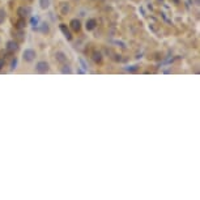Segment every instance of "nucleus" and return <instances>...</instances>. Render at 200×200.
<instances>
[{
	"label": "nucleus",
	"instance_id": "obj_2",
	"mask_svg": "<svg viewBox=\"0 0 200 200\" xmlns=\"http://www.w3.org/2000/svg\"><path fill=\"white\" fill-rule=\"evenodd\" d=\"M49 69V64L45 62H39L37 64V71H39V72H46V71Z\"/></svg>",
	"mask_w": 200,
	"mask_h": 200
},
{
	"label": "nucleus",
	"instance_id": "obj_1",
	"mask_svg": "<svg viewBox=\"0 0 200 200\" xmlns=\"http://www.w3.org/2000/svg\"><path fill=\"white\" fill-rule=\"evenodd\" d=\"M34 56H35V52L33 50L27 49V50L24 51V59H25V60L30 62V60H33V59H34Z\"/></svg>",
	"mask_w": 200,
	"mask_h": 200
},
{
	"label": "nucleus",
	"instance_id": "obj_8",
	"mask_svg": "<svg viewBox=\"0 0 200 200\" xmlns=\"http://www.w3.org/2000/svg\"><path fill=\"white\" fill-rule=\"evenodd\" d=\"M94 60H96V62H101V54L100 52H96V54H94Z\"/></svg>",
	"mask_w": 200,
	"mask_h": 200
},
{
	"label": "nucleus",
	"instance_id": "obj_4",
	"mask_svg": "<svg viewBox=\"0 0 200 200\" xmlns=\"http://www.w3.org/2000/svg\"><path fill=\"white\" fill-rule=\"evenodd\" d=\"M60 29L63 30V33H64V34H65V37H67V38H68V39H71V34H69V31H68V30H67V29H65V26H64V25H60Z\"/></svg>",
	"mask_w": 200,
	"mask_h": 200
},
{
	"label": "nucleus",
	"instance_id": "obj_6",
	"mask_svg": "<svg viewBox=\"0 0 200 200\" xmlns=\"http://www.w3.org/2000/svg\"><path fill=\"white\" fill-rule=\"evenodd\" d=\"M94 24H96V21H94V20H90V21L86 24V27H88V29H93V27H94Z\"/></svg>",
	"mask_w": 200,
	"mask_h": 200
},
{
	"label": "nucleus",
	"instance_id": "obj_3",
	"mask_svg": "<svg viewBox=\"0 0 200 200\" xmlns=\"http://www.w3.org/2000/svg\"><path fill=\"white\" fill-rule=\"evenodd\" d=\"M71 24H72V29L73 30H78V29H80V22H78V21H76V20H73V21L72 22H71Z\"/></svg>",
	"mask_w": 200,
	"mask_h": 200
},
{
	"label": "nucleus",
	"instance_id": "obj_5",
	"mask_svg": "<svg viewBox=\"0 0 200 200\" xmlns=\"http://www.w3.org/2000/svg\"><path fill=\"white\" fill-rule=\"evenodd\" d=\"M17 49V45H16V43H13V42H9L8 43V50H16Z\"/></svg>",
	"mask_w": 200,
	"mask_h": 200
},
{
	"label": "nucleus",
	"instance_id": "obj_7",
	"mask_svg": "<svg viewBox=\"0 0 200 200\" xmlns=\"http://www.w3.org/2000/svg\"><path fill=\"white\" fill-rule=\"evenodd\" d=\"M41 7L42 8H47V7H49V0H41Z\"/></svg>",
	"mask_w": 200,
	"mask_h": 200
}]
</instances>
